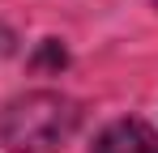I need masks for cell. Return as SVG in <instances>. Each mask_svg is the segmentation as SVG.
<instances>
[{
	"label": "cell",
	"instance_id": "2",
	"mask_svg": "<svg viewBox=\"0 0 158 153\" xmlns=\"http://www.w3.org/2000/svg\"><path fill=\"white\" fill-rule=\"evenodd\" d=\"M90 153H158V132L145 119H115L98 132Z\"/></svg>",
	"mask_w": 158,
	"mask_h": 153
},
{
	"label": "cell",
	"instance_id": "1",
	"mask_svg": "<svg viewBox=\"0 0 158 153\" xmlns=\"http://www.w3.org/2000/svg\"><path fill=\"white\" fill-rule=\"evenodd\" d=\"M81 124V111L69 94L34 89L13 98L0 111V140L13 153H52L60 149Z\"/></svg>",
	"mask_w": 158,
	"mask_h": 153
},
{
	"label": "cell",
	"instance_id": "3",
	"mask_svg": "<svg viewBox=\"0 0 158 153\" xmlns=\"http://www.w3.org/2000/svg\"><path fill=\"white\" fill-rule=\"evenodd\" d=\"M154 4H158V0H154Z\"/></svg>",
	"mask_w": 158,
	"mask_h": 153
}]
</instances>
